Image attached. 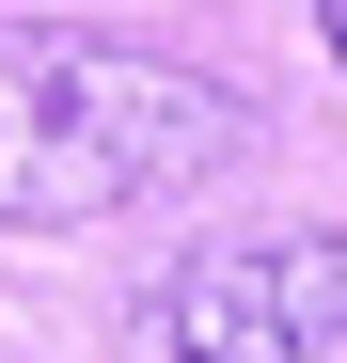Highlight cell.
<instances>
[{"label":"cell","mask_w":347,"mask_h":363,"mask_svg":"<svg viewBox=\"0 0 347 363\" xmlns=\"http://www.w3.org/2000/svg\"><path fill=\"white\" fill-rule=\"evenodd\" d=\"M253 143V111L110 32H0V221H127L205 190Z\"/></svg>","instance_id":"obj_1"},{"label":"cell","mask_w":347,"mask_h":363,"mask_svg":"<svg viewBox=\"0 0 347 363\" xmlns=\"http://www.w3.org/2000/svg\"><path fill=\"white\" fill-rule=\"evenodd\" d=\"M347 332V237H205L142 284V363H331Z\"/></svg>","instance_id":"obj_2"},{"label":"cell","mask_w":347,"mask_h":363,"mask_svg":"<svg viewBox=\"0 0 347 363\" xmlns=\"http://www.w3.org/2000/svg\"><path fill=\"white\" fill-rule=\"evenodd\" d=\"M316 48H331V64H347V0H316Z\"/></svg>","instance_id":"obj_3"}]
</instances>
